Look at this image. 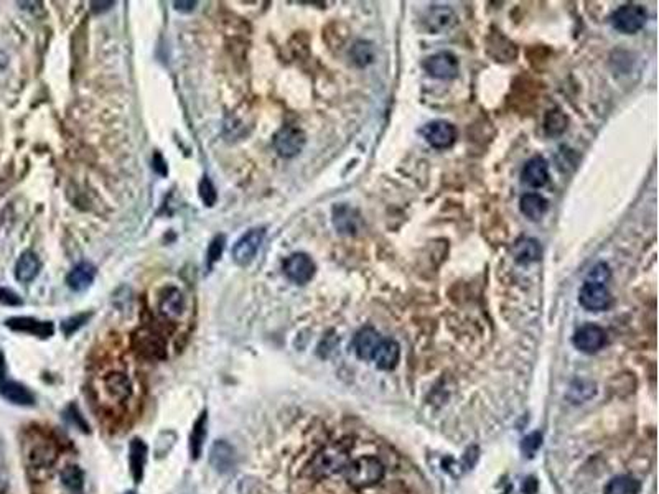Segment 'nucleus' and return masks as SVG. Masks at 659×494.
Instances as JSON below:
<instances>
[{
	"mask_svg": "<svg viewBox=\"0 0 659 494\" xmlns=\"http://www.w3.org/2000/svg\"><path fill=\"white\" fill-rule=\"evenodd\" d=\"M350 461V445L341 440V442L327 445V447L320 450V452L311 458L309 465V475L315 479L330 478V476L336 473H343Z\"/></svg>",
	"mask_w": 659,
	"mask_h": 494,
	"instance_id": "f257e3e1",
	"label": "nucleus"
},
{
	"mask_svg": "<svg viewBox=\"0 0 659 494\" xmlns=\"http://www.w3.org/2000/svg\"><path fill=\"white\" fill-rule=\"evenodd\" d=\"M343 476L351 488L364 489L381 482L384 476V465L376 457H361L348 463Z\"/></svg>",
	"mask_w": 659,
	"mask_h": 494,
	"instance_id": "f03ea898",
	"label": "nucleus"
},
{
	"mask_svg": "<svg viewBox=\"0 0 659 494\" xmlns=\"http://www.w3.org/2000/svg\"><path fill=\"white\" fill-rule=\"evenodd\" d=\"M646 20H648V12L638 3H626V6L617 8L613 15L610 17L613 28L626 35L640 32L646 25Z\"/></svg>",
	"mask_w": 659,
	"mask_h": 494,
	"instance_id": "7ed1b4c3",
	"label": "nucleus"
},
{
	"mask_svg": "<svg viewBox=\"0 0 659 494\" xmlns=\"http://www.w3.org/2000/svg\"><path fill=\"white\" fill-rule=\"evenodd\" d=\"M264 237H266V229L254 228L249 229L241 239L232 247V259L237 266H248L256 257L257 250L261 249Z\"/></svg>",
	"mask_w": 659,
	"mask_h": 494,
	"instance_id": "20e7f679",
	"label": "nucleus"
},
{
	"mask_svg": "<svg viewBox=\"0 0 659 494\" xmlns=\"http://www.w3.org/2000/svg\"><path fill=\"white\" fill-rule=\"evenodd\" d=\"M579 302L588 312H604L612 305V293L605 284L587 280L580 289Z\"/></svg>",
	"mask_w": 659,
	"mask_h": 494,
	"instance_id": "39448f33",
	"label": "nucleus"
},
{
	"mask_svg": "<svg viewBox=\"0 0 659 494\" xmlns=\"http://www.w3.org/2000/svg\"><path fill=\"white\" fill-rule=\"evenodd\" d=\"M420 134L430 147L438 150L452 147L456 140L455 126L448 121H432L425 124V126L422 127Z\"/></svg>",
	"mask_w": 659,
	"mask_h": 494,
	"instance_id": "423d86ee",
	"label": "nucleus"
},
{
	"mask_svg": "<svg viewBox=\"0 0 659 494\" xmlns=\"http://www.w3.org/2000/svg\"><path fill=\"white\" fill-rule=\"evenodd\" d=\"M315 271H316L315 262L311 260L309 254L296 253L290 255V257L285 259V262H284V272H285V275H287V279L298 285L307 284V282H310L311 279H314Z\"/></svg>",
	"mask_w": 659,
	"mask_h": 494,
	"instance_id": "0eeeda50",
	"label": "nucleus"
},
{
	"mask_svg": "<svg viewBox=\"0 0 659 494\" xmlns=\"http://www.w3.org/2000/svg\"><path fill=\"white\" fill-rule=\"evenodd\" d=\"M305 145V134L302 129L293 126H285L277 132L274 139V147L280 157L292 158L302 152Z\"/></svg>",
	"mask_w": 659,
	"mask_h": 494,
	"instance_id": "6e6552de",
	"label": "nucleus"
},
{
	"mask_svg": "<svg viewBox=\"0 0 659 494\" xmlns=\"http://www.w3.org/2000/svg\"><path fill=\"white\" fill-rule=\"evenodd\" d=\"M422 66L430 76L437 79H452L459 74V60L450 51L435 53V55L425 58Z\"/></svg>",
	"mask_w": 659,
	"mask_h": 494,
	"instance_id": "1a4fd4ad",
	"label": "nucleus"
},
{
	"mask_svg": "<svg viewBox=\"0 0 659 494\" xmlns=\"http://www.w3.org/2000/svg\"><path fill=\"white\" fill-rule=\"evenodd\" d=\"M574 345L587 355L600 351L606 345V332L599 325H583L574 334Z\"/></svg>",
	"mask_w": 659,
	"mask_h": 494,
	"instance_id": "9d476101",
	"label": "nucleus"
},
{
	"mask_svg": "<svg viewBox=\"0 0 659 494\" xmlns=\"http://www.w3.org/2000/svg\"><path fill=\"white\" fill-rule=\"evenodd\" d=\"M7 328L13 330V332L28 333L38 338H50L55 333V326L51 321H42L32 316H13L6 321Z\"/></svg>",
	"mask_w": 659,
	"mask_h": 494,
	"instance_id": "9b49d317",
	"label": "nucleus"
},
{
	"mask_svg": "<svg viewBox=\"0 0 659 494\" xmlns=\"http://www.w3.org/2000/svg\"><path fill=\"white\" fill-rule=\"evenodd\" d=\"M382 341V337L376 332L373 326H364L356 333L353 339V348L358 355L359 359L363 361H373L375 359L377 350H379Z\"/></svg>",
	"mask_w": 659,
	"mask_h": 494,
	"instance_id": "f8f14e48",
	"label": "nucleus"
},
{
	"mask_svg": "<svg viewBox=\"0 0 659 494\" xmlns=\"http://www.w3.org/2000/svg\"><path fill=\"white\" fill-rule=\"evenodd\" d=\"M521 182L531 188H542L549 182V163L544 157H533L521 171Z\"/></svg>",
	"mask_w": 659,
	"mask_h": 494,
	"instance_id": "ddd939ff",
	"label": "nucleus"
},
{
	"mask_svg": "<svg viewBox=\"0 0 659 494\" xmlns=\"http://www.w3.org/2000/svg\"><path fill=\"white\" fill-rule=\"evenodd\" d=\"M135 345H137L140 355H144L145 358H165V341L162 339L160 334L152 332V330H140V332L135 334Z\"/></svg>",
	"mask_w": 659,
	"mask_h": 494,
	"instance_id": "4468645a",
	"label": "nucleus"
},
{
	"mask_svg": "<svg viewBox=\"0 0 659 494\" xmlns=\"http://www.w3.org/2000/svg\"><path fill=\"white\" fill-rule=\"evenodd\" d=\"M104 391L112 400L124 402L132 395V382L124 373H111L104 377Z\"/></svg>",
	"mask_w": 659,
	"mask_h": 494,
	"instance_id": "2eb2a0df",
	"label": "nucleus"
},
{
	"mask_svg": "<svg viewBox=\"0 0 659 494\" xmlns=\"http://www.w3.org/2000/svg\"><path fill=\"white\" fill-rule=\"evenodd\" d=\"M0 395L8 400V402L15 405H24V407H28V405L35 404V395L30 392V389H26L24 384L7 381V379H3V381L0 382Z\"/></svg>",
	"mask_w": 659,
	"mask_h": 494,
	"instance_id": "dca6fc26",
	"label": "nucleus"
},
{
	"mask_svg": "<svg viewBox=\"0 0 659 494\" xmlns=\"http://www.w3.org/2000/svg\"><path fill=\"white\" fill-rule=\"evenodd\" d=\"M425 24H427L430 32H445L456 24V15L450 7L437 6L429 10Z\"/></svg>",
	"mask_w": 659,
	"mask_h": 494,
	"instance_id": "f3484780",
	"label": "nucleus"
},
{
	"mask_svg": "<svg viewBox=\"0 0 659 494\" xmlns=\"http://www.w3.org/2000/svg\"><path fill=\"white\" fill-rule=\"evenodd\" d=\"M513 254L517 264H533L540 259L542 249H540L539 241H536L534 237H520L514 242Z\"/></svg>",
	"mask_w": 659,
	"mask_h": 494,
	"instance_id": "a211bd4d",
	"label": "nucleus"
},
{
	"mask_svg": "<svg viewBox=\"0 0 659 494\" xmlns=\"http://www.w3.org/2000/svg\"><path fill=\"white\" fill-rule=\"evenodd\" d=\"M158 308H160V313L166 318H177L183 313L185 308V298L182 292L175 287H169V289L164 290L160 297V303H158Z\"/></svg>",
	"mask_w": 659,
	"mask_h": 494,
	"instance_id": "6ab92c4d",
	"label": "nucleus"
},
{
	"mask_svg": "<svg viewBox=\"0 0 659 494\" xmlns=\"http://www.w3.org/2000/svg\"><path fill=\"white\" fill-rule=\"evenodd\" d=\"M209 461L214 466V470L226 473L234 466V448L228 442H224V440H219L211 448Z\"/></svg>",
	"mask_w": 659,
	"mask_h": 494,
	"instance_id": "aec40b11",
	"label": "nucleus"
},
{
	"mask_svg": "<svg viewBox=\"0 0 659 494\" xmlns=\"http://www.w3.org/2000/svg\"><path fill=\"white\" fill-rule=\"evenodd\" d=\"M94 277H96V267L87 262H81L68 273V277H66V284H68L69 289L74 290V292H83V290H86L87 287L94 282Z\"/></svg>",
	"mask_w": 659,
	"mask_h": 494,
	"instance_id": "412c9836",
	"label": "nucleus"
},
{
	"mask_svg": "<svg viewBox=\"0 0 659 494\" xmlns=\"http://www.w3.org/2000/svg\"><path fill=\"white\" fill-rule=\"evenodd\" d=\"M40 267H42V264H40L38 255L32 253V250H25V253L20 255V259L17 260V280L22 282V284H28V282L35 280V277H37L40 272Z\"/></svg>",
	"mask_w": 659,
	"mask_h": 494,
	"instance_id": "4be33fe9",
	"label": "nucleus"
},
{
	"mask_svg": "<svg viewBox=\"0 0 659 494\" xmlns=\"http://www.w3.org/2000/svg\"><path fill=\"white\" fill-rule=\"evenodd\" d=\"M520 210L526 218L538 221V219H540L547 213L549 201L544 196L538 195V193H526V195L521 196Z\"/></svg>",
	"mask_w": 659,
	"mask_h": 494,
	"instance_id": "5701e85b",
	"label": "nucleus"
},
{
	"mask_svg": "<svg viewBox=\"0 0 659 494\" xmlns=\"http://www.w3.org/2000/svg\"><path fill=\"white\" fill-rule=\"evenodd\" d=\"M399 356H401V350H399V345L394 341V339H384L382 338L379 350H377L375 359L377 369L382 370H391L395 368L397 364Z\"/></svg>",
	"mask_w": 659,
	"mask_h": 494,
	"instance_id": "b1692460",
	"label": "nucleus"
},
{
	"mask_svg": "<svg viewBox=\"0 0 659 494\" xmlns=\"http://www.w3.org/2000/svg\"><path fill=\"white\" fill-rule=\"evenodd\" d=\"M206 435H208V412L205 410L193 423V430L190 434V455L193 460H198L201 457Z\"/></svg>",
	"mask_w": 659,
	"mask_h": 494,
	"instance_id": "393cba45",
	"label": "nucleus"
},
{
	"mask_svg": "<svg viewBox=\"0 0 659 494\" xmlns=\"http://www.w3.org/2000/svg\"><path fill=\"white\" fill-rule=\"evenodd\" d=\"M145 461H147V445H145L142 440L134 438L130 442L129 463H130L132 478H134L135 483L142 482Z\"/></svg>",
	"mask_w": 659,
	"mask_h": 494,
	"instance_id": "a878e982",
	"label": "nucleus"
},
{
	"mask_svg": "<svg viewBox=\"0 0 659 494\" xmlns=\"http://www.w3.org/2000/svg\"><path fill=\"white\" fill-rule=\"evenodd\" d=\"M56 450L51 443H37L28 452V461L33 468H50L56 461Z\"/></svg>",
	"mask_w": 659,
	"mask_h": 494,
	"instance_id": "bb28decb",
	"label": "nucleus"
},
{
	"mask_svg": "<svg viewBox=\"0 0 659 494\" xmlns=\"http://www.w3.org/2000/svg\"><path fill=\"white\" fill-rule=\"evenodd\" d=\"M641 484L631 476H617L606 484L605 494H640Z\"/></svg>",
	"mask_w": 659,
	"mask_h": 494,
	"instance_id": "cd10ccee",
	"label": "nucleus"
},
{
	"mask_svg": "<svg viewBox=\"0 0 659 494\" xmlns=\"http://www.w3.org/2000/svg\"><path fill=\"white\" fill-rule=\"evenodd\" d=\"M60 478H61V483H63V486L73 493H79L83 489V486H85V475H83L81 468L76 465L65 466V468L61 470Z\"/></svg>",
	"mask_w": 659,
	"mask_h": 494,
	"instance_id": "c85d7f7f",
	"label": "nucleus"
},
{
	"mask_svg": "<svg viewBox=\"0 0 659 494\" xmlns=\"http://www.w3.org/2000/svg\"><path fill=\"white\" fill-rule=\"evenodd\" d=\"M567 117L560 109H552L547 112L546 121H544V129L547 135H560L567 129Z\"/></svg>",
	"mask_w": 659,
	"mask_h": 494,
	"instance_id": "c756f323",
	"label": "nucleus"
},
{
	"mask_svg": "<svg viewBox=\"0 0 659 494\" xmlns=\"http://www.w3.org/2000/svg\"><path fill=\"white\" fill-rule=\"evenodd\" d=\"M351 58H353L354 63L359 65V66L371 63V61H373V48H371V45H369V43H366V42L356 43V45L353 46V50H351Z\"/></svg>",
	"mask_w": 659,
	"mask_h": 494,
	"instance_id": "7c9ffc66",
	"label": "nucleus"
},
{
	"mask_svg": "<svg viewBox=\"0 0 659 494\" xmlns=\"http://www.w3.org/2000/svg\"><path fill=\"white\" fill-rule=\"evenodd\" d=\"M198 191H200V198H201V201L205 203V206H208V208H211V206L216 205V201H218V191H216V188H214V185L211 183L209 178H203V180H201L200 188H198Z\"/></svg>",
	"mask_w": 659,
	"mask_h": 494,
	"instance_id": "2f4dec72",
	"label": "nucleus"
},
{
	"mask_svg": "<svg viewBox=\"0 0 659 494\" xmlns=\"http://www.w3.org/2000/svg\"><path fill=\"white\" fill-rule=\"evenodd\" d=\"M87 320H89V315H87V313H81V315L71 316V318L65 320L63 323H61V330H63V333L66 334V337H71V334L74 332H78V330L81 328Z\"/></svg>",
	"mask_w": 659,
	"mask_h": 494,
	"instance_id": "473e14b6",
	"label": "nucleus"
},
{
	"mask_svg": "<svg viewBox=\"0 0 659 494\" xmlns=\"http://www.w3.org/2000/svg\"><path fill=\"white\" fill-rule=\"evenodd\" d=\"M540 443H542V436H540L539 432H534V434L527 435L526 438L522 440L521 448H522V452L526 453V455L533 457L534 453L538 452V448L540 447Z\"/></svg>",
	"mask_w": 659,
	"mask_h": 494,
	"instance_id": "72a5a7b5",
	"label": "nucleus"
},
{
	"mask_svg": "<svg viewBox=\"0 0 659 494\" xmlns=\"http://www.w3.org/2000/svg\"><path fill=\"white\" fill-rule=\"evenodd\" d=\"M224 244H226V237H224L223 235H221V236H216L213 241H211V244H209V247H208V260H209V264H214V262H216V260H219V257H221V255H223Z\"/></svg>",
	"mask_w": 659,
	"mask_h": 494,
	"instance_id": "f704fd0d",
	"label": "nucleus"
},
{
	"mask_svg": "<svg viewBox=\"0 0 659 494\" xmlns=\"http://www.w3.org/2000/svg\"><path fill=\"white\" fill-rule=\"evenodd\" d=\"M68 416H69V420H71L74 425L78 427L79 430L81 432H85V434H87V432H89V425H87V422L85 420V417H83V414L79 412V409H78V405H74L71 404L68 407Z\"/></svg>",
	"mask_w": 659,
	"mask_h": 494,
	"instance_id": "c9c22d12",
	"label": "nucleus"
},
{
	"mask_svg": "<svg viewBox=\"0 0 659 494\" xmlns=\"http://www.w3.org/2000/svg\"><path fill=\"white\" fill-rule=\"evenodd\" d=\"M0 303L7 307H20L24 302H22V298L13 292V290L0 287Z\"/></svg>",
	"mask_w": 659,
	"mask_h": 494,
	"instance_id": "e433bc0d",
	"label": "nucleus"
},
{
	"mask_svg": "<svg viewBox=\"0 0 659 494\" xmlns=\"http://www.w3.org/2000/svg\"><path fill=\"white\" fill-rule=\"evenodd\" d=\"M610 277L608 272V266L605 264H599L595 269H592L590 272V282H599V284H605V280Z\"/></svg>",
	"mask_w": 659,
	"mask_h": 494,
	"instance_id": "4c0bfd02",
	"label": "nucleus"
},
{
	"mask_svg": "<svg viewBox=\"0 0 659 494\" xmlns=\"http://www.w3.org/2000/svg\"><path fill=\"white\" fill-rule=\"evenodd\" d=\"M153 170L162 176H165L166 171H169L166 170V163L164 160V157H162L160 153H155V155H153Z\"/></svg>",
	"mask_w": 659,
	"mask_h": 494,
	"instance_id": "58836bf2",
	"label": "nucleus"
},
{
	"mask_svg": "<svg viewBox=\"0 0 659 494\" xmlns=\"http://www.w3.org/2000/svg\"><path fill=\"white\" fill-rule=\"evenodd\" d=\"M173 6L178 12H193L196 7V2H175Z\"/></svg>",
	"mask_w": 659,
	"mask_h": 494,
	"instance_id": "ea45409f",
	"label": "nucleus"
},
{
	"mask_svg": "<svg viewBox=\"0 0 659 494\" xmlns=\"http://www.w3.org/2000/svg\"><path fill=\"white\" fill-rule=\"evenodd\" d=\"M536 489H538V483H536L534 478H529L524 482V486H522V491L524 494H534Z\"/></svg>",
	"mask_w": 659,
	"mask_h": 494,
	"instance_id": "a19ab883",
	"label": "nucleus"
},
{
	"mask_svg": "<svg viewBox=\"0 0 659 494\" xmlns=\"http://www.w3.org/2000/svg\"><path fill=\"white\" fill-rule=\"evenodd\" d=\"M91 6H92V12L99 13V12L108 10V8H111L114 6V2H92Z\"/></svg>",
	"mask_w": 659,
	"mask_h": 494,
	"instance_id": "79ce46f5",
	"label": "nucleus"
},
{
	"mask_svg": "<svg viewBox=\"0 0 659 494\" xmlns=\"http://www.w3.org/2000/svg\"><path fill=\"white\" fill-rule=\"evenodd\" d=\"M7 376V364H6V356H3V352L0 351V382L3 381V379H6Z\"/></svg>",
	"mask_w": 659,
	"mask_h": 494,
	"instance_id": "37998d69",
	"label": "nucleus"
},
{
	"mask_svg": "<svg viewBox=\"0 0 659 494\" xmlns=\"http://www.w3.org/2000/svg\"><path fill=\"white\" fill-rule=\"evenodd\" d=\"M126 494H135V493H126Z\"/></svg>",
	"mask_w": 659,
	"mask_h": 494,
	"instance_id": "c03bdc74",
	"label": "nucleus"
}]
</instances>
